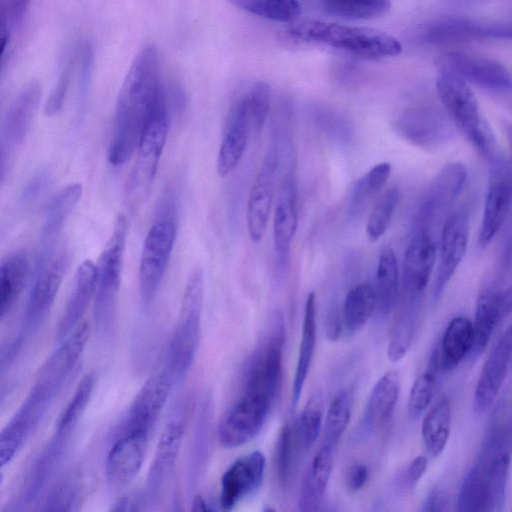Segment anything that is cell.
Instances as JSON below:
<instances>
[{
	"label": "cell",
	"mask_w": 512,
	"mask_h": 512,
	"mask_svg": "<svg viewBox=\"0 0 512 512\" xmlns=\"http://www.w3.org/2000/svg\"><path fill=\"white\" fill-rule=\"evenodd\" d=\"M88 323H81L58 342L39 367L23 402L0 434L1 468L8 465L38 428L55 399L69 381L86 348Z\"/></svg>",
	"instance_id": "6da1fadb"
},
{
	"label": "cell",
	"mask_w": 512,
	"mask_h": 512,
	"mask_svg": "<svg viewBox=\"0 0 512 512\" xmlns=\"http://www.w3.org/2000/svg\"><path fill=\"white\" fill-rule=\"evenodd\" d=\"M167 99L159 52L147 45L134 57L119 91L108 151L110 164L120 166L132 156L150 115Z\"/></svg>",
	"instance_id": "7a4b0ae2"
},
{
	"label": "cell",
	"mask_w": 512,
	"mask_h": 512,
	"mask_svg": "<svg viewBox=\"0 0 512 512\" xmlns=\"http://www.w3.org/2000/svg\"><path fill=\"white\" fill-rule=\"evenodd\" d=\"M174 386L172 374L161 363L138 391L118 425L109 446L112 453L144 462L150 438Z\"/></svg>",
	"instance_id": "3957f363"
},
{
	"label": "cell",
	"mask_w": 512,
	"mask_h": 512,
	"mask_svg": "<svg viewBox=\"0 0 512 512\" xmlns=\"http://www.w3.org/2000/svg\"><path fill=\"white\" fill-rule=\"evenodd\" d=\"M285 34L294 41L320 44L370 59L393 57L402 51L401 43L383 31L317 19L294 21Z\"/></svg>",
	"instance_id": "277c9868"
},
{
	"label": "cell",
	"mask_w": 512,
	"mask_h": 512,
	"mask_svg": "<svg viewBox=\"0 0 512 512\" xmlns=\"http://www.w3.org/2000/svg\"><path fill=\"white\" fill-rule=\"evenodd\" d=\"M62 251L36 266L35 275L24 305L21 324L15 336L1 350V373L17 359L26 343L39 331L55 302L68 265Z\"/></svg>",
	"instance_id": "5b68a950"
},
{
	"label": "cell",
	"mask_w": 512,
	"mask_h": 512,
	"mask_svg": "<svg viewBox=\"0 0 512 512\" xmlns=\"http://www.w3.org/2000/svg\"><path fill=\"white\" fill-rule=\"evenodd\" d=\"M203 301L204 272L198 266L187 277L176 325L162 359L176 385L187 375L198 350Z\"/></svg>",
	"instance_id": "8992f818"
},
{
	"label": "cell",
	"mask_w": 512,
	"mask_h": 512,
	"mask_svg": "<svg viewBox=\"0 0 512 512\" xmlns=\"http://www.w3.org/2000/svg\"><path fill=\"white\" fill-rule=\"evenodd\" d=\"M127 230L126 217L119 215L97 264L94 328L105 340L110 339L116 329Z\"/></svg>",
	"instance_id": "52a82bcc"
},
{
	"label": "cell",
	"mask_w": 512,
	"mask_h": 512,
	"mask_svg": "<svg viewBox=\"0 0 512 512\" xmlns=\"http://www.w3.org/2000/svg\"><path fill=\"white\" fill-rule=\"evenodd\" d=\"M438 96L452 123L484 157L493 159L494 136L482 117L477 98L466 81L440 73L436 80Z\"/></svg>",
	"instance_id": "ba28073f"
},
{
	"label": "cell",
	"mask_w": 512,
	"mask_h": 512,
	"mask_svg": "<svg viewBox=\"0 0 512 512\" xmlns=\"http://www.w3.org/2000/svg\"><path fill=\"white\" fill-rule=\"evenodd\" d=\"M284 341L283 316L277 311L272 315L265 336L247 363L242 393L257 396L275 404L283 382Z\"/></svg>",
	"instance_id": "9c48e42d"
},
{
	"label": "cell",
	"mask_w": 512,
	"mask_h": 512,
	"mask_svg": "<svg viewBox=\"0 0 512 512\" xmlns=\"http://www.w3.org/2000/svg\"><path fill=\"white\" fill-rule=\"evenodd\" d=\"M510 460L509 455L479 456L462 482L457 510L501 511L505 505Z\"/></svg>",
	"instance_id": "30bf717a"
},
{
	"label": "cell",
	"mask_w": 512,
	"mask_h": 512,
	"mask_svg": "<svg viewBox=\"0 0 512 512\" xmlns=\"http://www.w3.org/2000/svg\"><path fill=\"white\" fill-rule=\"evenodd\" d=\"M190 399L183 396L173 405L161 431L141 496L143 506L160 499L171 477L187 429Z\"/></svg>",
	"instance_id": "8fae6325"
},
{
	"label": "cell",
	"mask_w": 512,
	"mask_h": 512,
	"mask_svg": "<svg viewBox=\"0 0 512 512\" xmlns=\"http://www.w3.org/2000/svg\"><path fill=\"white\" fill-rule=\"evenodd\" d=\"M168 135V99L150 115L137 146L135 165L126 186L132 209L142 205L149 194Z\"/></svg>",
	"instance_id": "7c38bea8"
},
{
	"label": "cell",
	"mask_w": 512,
	"mask_h": 512,
	"mask_svg": "<svg viewBox=\"0 0 512 512\" xmlns=\"http://www.w3.org/2000/svg\"><path fill=\"white\" fill-rule=\"evenodd\" d=\"M176 238V225L171 215H162L151 225L141 253L139 265V294L148 307L155 299Z\"/></svg>",
	"instance_id": "4fadbf2b"
},
{
	"label": "cell",
	"mask_w": 512,
	"mask_h": 512,
	"mask_svg": "<svg viewBox=\"0 0 512 512\" xmlns=\"http://www.w3.org/2000/svg\"><path fill=\"white\" fill-rule=\"evenodd\" d=\"M273 403L242 393L221 418L217 435L221 446L235 448L254 439L262 430Z\"/></svg>",
	"instance_id": "5bb4252c"
},
{
	"label": "cell",
	"mask_w": 512,
	"mask_h": 512,
	"mask_svg": "<svg viewBox=\"0 0 512 512\" xmlns=\"http://www.w3.org/2000/svg\"><path fill=\"white\" fill-rule=\"evenodd\" d=\"M72 436V433L54 428L51 437L26 472L13 504V510H23L39 497L64 459Z\"/></svg>",
	"instance_id": "9a60e30c"
},
{
	"label": "cell",
	"mask_w": 512,
	"mask_h": 512,
	"mask_svg": "<svg viewBox=\"0 0 512 512\" xmlns=\"http://www.w3.org/2000/svg\"><path fill=\"white\" fill-rule=\"evenodd\" d=\"M440 73L494 90H512V75L501 63L482 56L449 52L435 61Z\"/></svg>",
	"instance_id": "2e32d148"
},
{
	"label": "cell",
	"mask_w": 512,
	"mask_h": 512,
	"mask_svg": "<svg viewBox=\"0 0 512 512\" xmlns=\"http://www.w3.org/2000/svg\"><path fill=\"white\" fill-rule=\"evenodd\" d=\"M278 165V149L272 145L266 152L248 197L246 223L249 237L253 242L261 241L267 229Z\"/></svg>",
	"instance_id": "e0dca14e"
},
{
	"label": "cell",
	"mask_w": 512,
	"mask_h": 512,
	"mask_svg": "<svg viewBox=\"0 0 512 512\" xmlns=\"http://www.w3.org/2000/svg\"><path fill=\"white\" fill-rule=\"evenodd\" d=\"M469 218L464 211L445 221L440 239L439 262L431 288V300L439 301L447 284L463 260L468 246Z\"/></svg>",
	"instance_id": "ac0fdd59"
},
{
	"label": "cell",
	"mask_w": 512,
	"mask_h": 512,
	"mask_svg": "<svg viewBox=\"0 0 512 512\" xmlns=\"http://www.w3.org/2000/svg\"><path fill=\"white\" fill-rule=\"evenodd\" d=\"M467 179L463 163H447L429 187L418 210L416 229L428 230L435 221L454 203Z\"/></svg>",
	"instance_id": "d6986e66"
},
{
	"label": "cell",
	"mask_w": 512,
	"mask_h": 512,
	"mask_svg": "<svg viewBox=\"0 0 512 512\" xmlns=\"http://www.w3.org/2000/svg\"><path fill=\"white\" fill-rule=\"evenodd\" d=\"M512 372V324L488 355L473 397L474 410L486 412L495 402L507 376Z\"/></svg>",
	"instance_id": "ffe728a7"
},
{
	"label": "cell",
	"mask_w": 512,
	"mask_h": 512,
	"mask_svg": "<svg viewBox=\"0 0 512 512\" xmlns=\"http://www.w3.org/2000/svg\"><path fill=\"white\" fill-rule=\"evenodd\" d=\"M265 472V457L253 451L235 460L224 472L220 483L219 503L223 510L233 509L261 486Z\"/></svg>",
	"instance_id": "44dd1931"
},
{
	"label": "cell",
	"mask_w": 512,
	"mask_h": 512,
	"mask_svg": "<svg viewBox=\"0 0 512 512\" xmlns=\"http://www.w3.org/2000/svg\"><path fill=\"white\" fill-rule=\"evenodd\" d=\"M298 227L297 182L293 171H288L280 183L273 219V244L280 271L287 268L292 240Z\"/></svg>",
	"instance_id": "7402d4cb"
},
{
	"label": "cell",
	"mask_w": 512,
	"mask_h": 512,
	"mask_svg": "<svg viewBox=\"0 0 512 512\" xmlns=\"http://www.w3.org/2000/svg\"><path fill=\"white\" fill-rule=\"evenodd\" d=\"M436 243L428 230L416 229L403 262L402 296L422 299L436 261Z\"/></svg>",
	"instance_id": "603a6c76"
},
{
	"label": "cell",
	"mask_w": 512,
	"mask_h": 512,
	"mask_svg": "<svg viewBox=\"0 0 512 512\" xmlns=\"http://www.w3.org/2000/svg\"><path fill=\"white\" fill-rule=\"evenodd\" d=\"M41 98L37 83L26 86L9 106L1 128V168L6 157L20 146L30 128Z\"/></svg>",
	"instance_id": "cb8c5ba5"
},
{
	"label": "cell",
	"mask_w": 512,
	"mask_h": 512,
	"mask_svg": "<svg viewBox=\"0 0 512 512\" xmlns=\"http://www.w3.org/2000/svg\"><path fill=\"white\" fill-rule=\"evenodd\" d=\"M97 285V265L91 260H84L77 268L74 279L59 319L56 331L57 342L63 340L76 327L95 296Z\"/></svg>",
	"instance_id": "d4e9b609"
},
{
	"label": "cell",
	"mask_w": 512,
	"mask_h": 512,
	"mask_svg": "<svg viewBox=\"0 0 512 512\" xmlns=\"http://www.w3.org/2000/svg\"><path fill=\"white\" fill-rule=\"evenodd\" d=\"M250 128L252 120L248 97L245 94L236 102L229 114L216 162L220 176H227L238 165L248 142Z\"/></svg>",
	"instance_id": "484cf974"
},
{
	"label": "cell",
	"mask_w": 512,
	"mask_h": 512,
	"mask_svg": "<svg viewBox=\"0 0 512 512\" xmlns=\"http://www.w3.org/2000/svg\"><path fill=\"white\" fill-rule=\"evenodd\" d=\"M403 138L420 147H433L449 139L451 128L437 111L418 108L405 112L395 123Z\"/></svg>",
	"instance_id": "4316f807"
},
{
	"label": "cell",
	"mask_w": 512,
	"mask_h": 512,
	"mask_svg": "<svg viewBox=\"0 0 512 512\" xmlns=\"http://www.w3.org/2000/svg\"><path fill=\"white\" fill-rule=\"evenodd\" d=\"M504 172H496L488 186L479 232V243L483 247L490 244L501 229L512 205V176Z\"/></svg>",
	"instance_id": "83f0119b"
},
{
	"label": "cell",
	"mask_w": 512,
	"mask_h": 512,
	"mask_svg": "<svg viewBox=\"0 0 512 512\" xmlns=\"http://www.w3.org/2000/svg\"><path fill=\"white\" fill-rule=\"evenodd\" d=\"M511 313L512 284L481 295L473 322L475 334L473 350L476 354L485 350L497 326Z\"/></svg>",
	"instance_id": "f1b7e54d"
},
{
	"label": "cell",
	"mask_w": 512,
	"mask_h": 512,
	"mask_svg": "<svg viewBox=\"0 0 512 512\" xmlns=\"http://www.w3.org/2000/svg\"><path fill=\"white\" fill-rule=\"evenodd\" d=\"M474 344L473 322L465 316H457L448 323L431 356L443 373L457 367L472 352Z\"/></svg>",
	"instance_id": "f546056e"
},
{
	"label": "cell",
	"mask_w": 512,
	"mask_h": 512,
	"mask_svg": "<svg viewBox=\"0 0 512 512\" xmlns=\"http://www.w3.org/2000/svg\"><path fill=\"white\" fill-rule=\"evenodd\" d=\"M494 404L480 457L512 454V380Z\"/></svg>",
	"instance_id": "4dcf8cb0"
},
{
	"label": "cell",
	"mask_w": 512,
	"mask_h": 512,
	"mask_svg": "<svg viewBox=\"0 0 512 512\" xmlns=\"http://www.w3.org/2000/svg\"><path fill=\"white\" fill-rule=\"evenodd\" d=\"M400 393V375L387 371L374 385L364 412V424L370 431L383 428L391 419Z\"/></svg>",
	"instance_id": "1f68e13d"
},
{
	"label": "cell",
	"mask_w": 512,
	"mask_h": 512,
	"mask_svg": "<svg viewBox=\"0 0 512 512\" xmlns=\"http://www.w3.org/2000/svg\"><path fill=\"white\" fill-rule=\"evenodd\" d=\"M82 191L81 184H69L53 196L47 204L40 233L42 254L51 253L52 243L77 206Z\"/></svg>",
	"instance_id": "d6a6232c"
},
{
	"label": "cell",
	"mask_w": 512,
	"mask_h": 512,
	"mask_svg": "<svg viewBox=\"0 0 512 512\" xmlns=\"http://www.w3.org/2000/svg\"><path fill=\"white\" fill-rule=\"evenodd\" d=\"M334 450L324 443L317 450L302 484L300 511H315L322 502L332 473Z\"/></svg>",
	"instance_id": "836d02e7"
},
{
	"label": "cell",
	"mask_w": 512,
	"mask_h": 512,
	"mask_svg": "<svg viewBox=\"0 0 512 512\" xmlns=\"http://www.w3.org/2000/svg\"><path fill=\"white\" fill-rule=\"evenodd\" d=\"M316 346V297L314 292L307 295L302 324V335L299 345L294 381L292 386L291 405L295 408L301 397Z\"/></svg>",
	"instance_id": "e575fe53"
},
{
	"label": "cell",
	"mask_w": 512,
	"mask_h": 512,
	"mask_svg": "<svg viewBox=\"0 0 512 512\" xmlns=\"http://www.w3.org/2000/svg\"><path fill=\"white\" fill-rule=\"evenodd\" d=\"M421 305L422 300L401 297L388 341L390 361H399L408 352L418 327Z\"/></svg>",
	"instance_id": "d590c367"
},
{
	"label": "cell",
	"mask_w": 512,
	"mask_h": 512,
	"mask_svg": "<svg viewBox=\"0 0 512 512\" xmlns=\"http://www.w3.org/2000/svg\"><path fill=\"white\" fill-rule=\"evenodd\" d=\"M29 274V259L24 251L9 254L0 266V319L8 315L21 295Z\"/></svg>",
	"instance_id": "8d00e7d4"
},
{
	"label": "cell",
	"mask_w": 512,
	"mask_h": 512,
	"mask_svg": "<svg viewBox=\"0 0 512 512\" xmlns=\"http://www.w3.org/2000/svg\"><path fill=\"white\" fill-rule=\"evenodd\" d=\"M431 42L482 38H512V27L482 26L465 20H447L432 26L426 34Z\"/></svg>",
	"instance_id": "74e56055"
},
{
	"label": "cell",
	"mask_w": 512,
	"mask_h": 512,
	"mask_svg": "<svg viewBox=\"0 0 512 512\" xmlns=\"http://www.w3.org/2000/svg\"><path fill=\"white\" fill-rule=\"evenodd\" d=\"M399 268L393 249L385 247L381 252L376 269L374 290L376 311L386 317L394 309L399 295Z\"/></svg>",
	"instance_id": "f35d334b"
},
{
	"label": "cell",
	"mask_w": 512,
	"mask_h": 512,
	"mask_svg": "<svg viewBox=\"0 0 512 512\" xmlns=\"http://www.w3.org/2000/svg\"><path fill=\"white\" fill-rule=\"evenodd\" d=\"M374 286L368 282L353 286L347 293L340 317L343 332L354 334L363 328L376 311Z\"/></svg>",
	"instance_id": "ab89813d"
},
{
	"label": "cell",
	"mask_w": 512,
	"mask_h": 512,
	"mask_svg": "<svg viewBox=\"0 0 512 512\" xmlns=\"http://www.w3.org/2000/svg\"><path fill=\"white\" fill-rule=\"evenodd\" d=\"M451 402L442 396L427 412L422 422V439L427 452L437 457L444 451L451 429Z\"/></svg>",
	"instance_id": "60d3db41"
},
{
	"label": "cell",
	"mask_w": 512,
	"mask_h": 512,
	"mask_svg": "<svg viewBox=\"0 0 512 512\" xmlns=\"http://www.w3.org/2000/svg\"><path fill=\"white\" fill-rule=\"evenodd\" d=\"M390 174V163L381 162L355 183L348 205V212L352 218H358L362 215L371 200L384 187Z\"/></svg>",
	"instance_id": "b9f144b4"
},
{
	"label": "cell",
	"mask_w": 512,
	"mask_h": 512,
	"mask_svg": "<svg viewBox=\"0 0 512 512\" xmlns=\"http://www.w3.org/2000/svg\"><path fill=\"white\" fill-rule=\"evenodd\" d=\"M300 440L297 423H286L278 436L275 449V472L278 485L286 490L292 480L296 457L297 441Z\"/></svg>",
	"instance_id": "7bdbcfd3"
},
{
	"label": "cell",
	"mask_w": 512,
	"mask_h": 512,
	"mask_svg": "<svg viewBox=\"0 0 512 512\" xmlns=\"http://www.w3.org/2000/svg\"><path fill=\"white\" fill-rule=\"evenodd\" d=\"M353 392L345 389L339 392L332 400L324 421L323 442L336 448L345 432L353 409Z\"/></svg>",
	"instance_id": "ee69618b"
},
{
	"label": "cell",
	"mask_w": 512,
	"mask_h": 512,
	"mask_svg": "<svg viewBox=\"0 0 512 512\" xmlns=\"http://www.w3.org/2000/svg\"><path fill=\"white\" fill-rule=\"evenodd\" d=\"M232 5L259 17L293 23L301 14L298 0H226Z\"/></svg>",
	"instance_id": "f6af8a7d"
},
{
	"label": "cell",
	"mask_w": 512,
	"mask_h": 512,
	"mask_svg": "<svg viewBox=\"0 0 512 512\" xmlns=\"http://www.w3.org/2000/svg\"><path fill=\"white\" fill-rule=\"evenodd\" d=\"M94 388L95 376L89 373L78 383L71 399L56 422V429L74 434L91 400Z\"/></svg>",
	"instance_id": "bcb514c9"
},
{
	"label": "cell",
	"mask_w": 512,
	"mask_h": 512,
	"mask_svg": "<svg viewBox=\"0 0 512 512\" xmlns=\"http://www.w3.org/2000/svg\"><path fill=\"white\" fill-rule=\"evenodd\" d=\"M209 419L210 404L208 399H204L197 415L195 430L189 452L187 475L190 487L196 483L207 455Z\"/></svg>",
	"instance_id": "7dc6e473"
},
{
	"label": "cell",
	"mask_w": 512,
	"mask_h": 512,
	"mask_svg": "<svg viewBox=\"0 0 512 512\" xmlns=\"http://www.w3.org/2000/svg\"><path fill=\"white\" fill-rule=\"evenodd\" d=\"M441 373L436 361L431 357L426 370L417 377L409 393L407 410L411 418L419 417L429 406Z\"/></svg>",
	"instance_id": "c3c4849f"
},
{
	"label": "cell",
	"mask_w": 512,
	"mask_h": 512,
	"mask_svg": "<svg viewBox=\"0 0 512 512\" xmlns=\"http://www.w3.org/2000/svg\"><path fill=\"white\" fill-rule=\"evenodd\" d=\"M81 492L80 478L76 472L67 473L49 489L40 510L67 511L77 505Z\"/></svg>",
	"instance_id": "681fc988"
},
{
	"label": "cell",
	"mask_w": 512,
	"mask_h": 512,
	"mask_svg": "<svg viewBox=\"0 0 512 512\" xmlns=\"http://www.w3.org/2000/svg\"><path fill=\"white\" fill-rule=\"evenodd\" d=\"M399 200V191L392 187L374 203L366 224V235L371 242L378 241L387 231Z\"/></svg>",
	"instance_id": "f907efd6"
},
{
	"label": "cell",
	"mask_w": 512,
	"mask_h": 512,
	"mask_svg": "<svg viewBox=\"0 0 512 512\" xmlns=\"http://www.w3.org/2000/svg\"><path fill=\"white\" fill-rule=\"evenodd\" d=\"M324 401L321 392H315L307 401L297 428L301 443L310 449L317 441L323 425Z\"/></svg>",
	"instance_id": "816d5d0a"
},
{
	"label": "cell",
	"mask_w": 512,
	"mask_h": 512,
	"mask_svg": "<svg viewBox=\"0 0 512 512\" xmlns=\"http://www.w3.org/2000/svg\"><path fill=\"white\" fill-rule=\"evenodd\" d=\"M331 13L353 19H371L385 14L390 0H320Z\"/></svg>",
	"instance_id": "f5cc1de1"
},
{
	"label": "cell",
	"mask_w": 512,
	"mask_h": 512,
	"mask_svg": "<svg viewBox=\"0 0 512 512\" xmlns=\"http://www.w3.org/2000/svg\"><path fill=\"white\" fill-rule=\"evenodd\" d=\"M246 94L249 102L252 127L257 132H260L265 125L270 108V87L267 83L259 81Z\"/></svg>",
	"instance_id": "db71d44e"
},
{
	"label": "cell",
	"mask_w": 512,
	"mask_h": 512,
	"mask_svg": "<svg viewBox=\"0 0 512 512\" xmlns=\"http://www.w3.org/2000/svg\"><path fill=\"white\" fill-rule=\"evenodd\" d=\"M428 460L425 456L415 457L394 480V489L398 493H407L413 490L425 474Z\"/></svg>",
	"instance_id": "11a10c76"
},
{
	"label": "cell",
	"mask_w": 512,
	"mask_h": 512,
	"mask_svg": "<svg viewBox=\"0 0 512 512\" xmlns=\"http://www.w3.org/2000/svg\"><path fill=\"white\" fill-rule=\"evenodd\" d=\"M317 125L329 136L337 140H347L350 136L349 123L334 111L319 109L315 116Z\"/></svg>",
	"instance_id": "9f6ffc18"
},
{
	"label": "cell",
	"mask_w": 512,
	"mask_h": 512,
	"mask_svg": "<svg viewBox=\"0 0 512 512\" xmlns=\"http://www.w3.org/2000/svg\"><path fill=\"white\" fill-rule=\"evenodd\" d=\"M73 70V60L71 59L61 71L56 84L52 88L46 101L44 112L47 116L57 114L62 108L66 93L69 88L71 74Z\"/></svg>",
	"instance_id": "6f0895ef"
},
{
	"label": "cell",
	"mask_w": 512,
	"mask_h": 512,
	"mask_svg": "<svg viewBox=\"0 0 512 512\" xmlns=\"http://www.w3.org/2000/svg\"><path fill=\"white\" fill-rule=\"evenodd\" d=\"M368 478V467L363 463H354L348 467L345 473V487L350 492H357L366 485Z\"/></svg>",
	"instance_id": "680465c9"
},
{
	"label": "cell",
	"mask_w": 512,
	"mask_h": 512,
	"mask_svg": "<svg viewBox=\"0 0 512 512\" xmlns=\"http://www.w3.org/2000/svg\"><path fill=\"white\" fill-rule=\"evenodd\" d=\"M448 504L449 500L445 491L434 489L426 497L422 510L428 512L445 511L448 507Z\"/></svg>",
	"instance_id": "91938a15"
},
{
	"label": "cell",
	"mask_w": 512,
	"mask_h": 512,
	"mask_svg": "<svg viewBox=\"0 0 512 512\" xmlns=\"http://www.w3.org/2000/svg\"><path fill=\"white\" fill-rule=\"evenodd\" d=\"M49 176L46 173L36 175L25 187L23 197L25 200L31 201L38 197L47 186Z\"/></svg>",
	"instance_id": "94428289"
},
{
	"label": "cell",
	"mask_w": 512,
	"mask_h": 512,
	"mask_svg": "<svg viewBox=\"0 0 512 512\" xmlns=\"http://www.w3.org/2000/svg\"><path fill=\"white\" fill-rule=\"evenodd\" d=\"M31 0H7L6 7L7 13L13 20L19 19L26 8L28 7Z\"/></svg>",
	"instance_id": "6125c7cd"
},
{
	"label": "cell",
	"mask_w": 512,
	"mask_h": 512,
	"mask_svg": "<svg viewBox=\"0 0 512 512\" xmlns=\"http://www.w3.org/2000/svg\"><path fill=\"white\" fill-rule=\"evenodd\" d=\"M193 510L196 511H210L212 508L207 504L205 499H203L201 496H198L193 501Z\"/></svg>",
	"instance_id": "be15d7a7"
},
{
	"label": "cell",
	"mask_w": 512,
	"mask_h": 512,
	"mask_svg": "<svg viewBox=\"0 0 512 512\" xmlns=\"http://www.w3.org/2000/svg\"><path fill=\"white\" fill-rule=\"evenodd\" d=\"M508 135H509V143H510V147H511V151H512V127L509 129Z\"/></svg>",
	"instance_id": "e7e4bbea"
},
{
	"label": "cell",
	"mask_w": 512,
	"mask_h": 512,
	"mask_svg": "<svg viewBox=\"0 0 512 512\" xmlns=\"http://www.w3.org/2000/svg\"><path fill=\"white\" fill-rule=\"evenodd\" d=\"M512 244V243H511Z\"/></svg>",
	"instance_id": "03108f58"
}]
</instances>
